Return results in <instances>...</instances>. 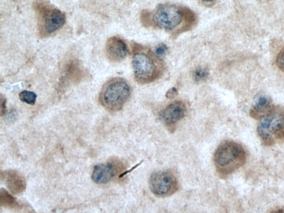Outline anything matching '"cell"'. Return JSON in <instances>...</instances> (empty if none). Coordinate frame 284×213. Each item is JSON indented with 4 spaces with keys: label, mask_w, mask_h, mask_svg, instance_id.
I'll list each match as a JSON object with an SVG mask.
<instances>
[{
    "label": "cell",
    "mask_w": 284,
    "mask_h": 213,
    "mask_svg": "<svg viewBox=\"0 0 284 213\" xmlns=\"http://www.w3.org/2000/svg\"><path fill=\"white\" fill-rule=\"evenodd\" d=\"M152 193L159 198H165L174 194L178 189V182L174 173L158 171L152 174L149 181Z\"/></svg>",
    "instance_id": "7"
},
{
    "label": "cell",
    "mask_w": 284,
    "mask_h": 213,
    "mask_svg": "<svg viewBox=\"0 0 284 213\" xmlns=\"http://www.w3.org/2000/svg\"><path fill=\"white\" fill-rule=\"evenodd\" d=\"M1 203L3 206L8 207L14 206L17 204L13 196L3 189L1 192Z\"/></svg>",
    "instance_id": "15"
},
{
    "label": "cell",
    "mask_w": 284,
    "mask_h": 213,
    "mask_svg": "<svg viewBox=\"0 0 284 213\" xmlns=\"http://www.w3.org/2000/svg\"><path fill=\"white\" fill-rule=\"evenodd\" d=\"M5 179L8 188L13 193H21L26 188L25 179L18 172L9 171L6 174Z\"/></svg>",
    "instance_id": "12"
},
{
    "label": "cell",
    "mask_w": 284,
    "mask_h": 213,
    "mask_svg": "<svg viewBox=\"0 0 284 213\" xmlns=\"http://www.w3.org/2000/svg\"><path fill=\"white\" fill-rule=\"evenodd\" d=\"M19 97L22 102L34 105L36 102L37 95L31 91H24L20 93Z\"/></svg>",
    "instance_id": "13"
},
{
    "label": "cell",
    "mask_w": 284,
    "mask_h": 213,
    "mask_svg": "<svg viewBox=\"0 0 284 213\" xmlns=\"http://www.w3.org/2000/svg\"><path fill=\"white\" fill-rule=\"evenodd\" d=\"M132 67L136 81L141 84H148L157 80L161 74L158 61L149 52L140 51L135 54Z\"/></svg>",
    "instance_id": "4"
},
{
    "label": "cell",
    "mask_w": 284,
    "mask_h": 213,
    "mask_svg": "<svg viewBox=\"0 0 284 213\" xmlns=\"http://www.w3.org/2000/svg\"><path fill=\"white\" fill-rule=\"evenodd\" d=\"M105 53L110 61L120 63L127 57L129 54V48L122 39L118 37H112L107 42Z\"/></svg>",
    "instance_id": "10"
},
{
    "label": "cell",
    "mask_w": 284,
    "mask_h": 213,
    "mask_svg": "<svg viewBox=\"0 0 284 213\" xmlns=\"http://www.w3.org/2000/svg\"><path fill=\"white\" fill-rule=\"evenodd\" d=\"M2 115L3 116L7 112V107H6V100L2 97Z\"/></svg>",
    "instance_id": "19"
},
{
    "label": "cell",
    "mask_w": 284,
    "mask_h": 213,
    "mask_svg": "<svg viewBox=\"0 0 284 213\" xmlns=\"http://www.w3.org/2000/svg\"><path fill=\"white\" fill-rule=\"evenodd\" d=\"M168 48L164 44H160L155 48L154 54L155 57L158 59L163 58L165 56Z\"/></svg>",
    "instance_id": "16"
},
{
    "label": "cell",
    "mask_w": 284,
    "mask_h": 213,
    "mask_svg": "<svg viewBox=\"0 0 284 213\" xmlns=\"http://www.w3.org/2000/svg\"><path fill=\"white\" fill-rule=\"evenodd\" d=\"M121 163L108 162L94 166L92 174L93 181L97 184H105L112 181L119 172L123 170Z\"/></svg>",
    "instance_id": "9"
},
{
    "label": "cell",
    "mask_w": 284,
    "mask_h": 213,
    "mask_svg": "<svg viewBox=\"0 0 284 213\" xmlns=\"http://www.w3.org/2000/svg\"><path fill=\"white\" fill-rule=\"evenodd\" d=\"M202 2L207 3H213L215 0H202Z\"/></svg>",
    "instance_id": "20"
},
{
    "label": "cell",
    "mask_w": 284,
    "mask_h": 213,
    "mask_svg": "<svg viewBox=\"0 0 284 213\" xmlns=\"http://www.w3.org/2000/svg\"><path fill=\"white\" fill-rule=\"evenodd\" d=\"M177 94V91L176 89L175 88H173L168 91V92L166 93V97L168 98H173L176 96V94Z\"/></svg>",
    "instance_id": "18"
},
{
    "label": "cell",
    "mask_w": 284,
    "mask_h": 213,
    "mask_svg": "<svg viewBox=\"0 0 284 213\" xmlns=\"http://www.w3.org/2000/svg\"><path fill=\"white\" fill-rule=\"evenodd\" d=\"M187 113V107L182 100H176L171 103L161 111V120L169 130H175L176 126L185 117Z\"/></svg>",
    "instance_id": "8"
},
{
    "label": "cell",
    "mask_w": 284,
    "mask_h": 213,
    "mask_svg": "<svg viewBox=\"0 0 284 213\" xmlns=\"http://www.w3.org/2000/svg\"><path fill=\"white\" fill-rule=\"evenodd\" d=\"M209 76V70L205 67H199L194 72L193 77L195 81L201 82L207 79Z\"/></svg>",
    "instance_id": "14"
},
{
    "label": "cell",
    "mask_w": 284,
    "mask_h": 213,
    "mask_svg": "<svg viewBox=\"0 0 284 213\" xmlns=\"http://www.w3.org/2000/svg\"><path fill=\"white\" fill-rule=\"evenodd\" d=\"M247 154L242 145L226 141L221 143L215 151L213 163L216 171L221 178H227L243 167Z\"/></svg>",
    "instance_id": "1"
},
{
    "label": "cell",
    "mask_w": 284,
    "mask_h": 213,
    "mask_svg": "<svg viewBox=\"0 0 284 213\" xmlns=\"http://www.w3.org/2000/svg\"><path fill=\"white\" fill-rule=\"evenodd\" d=\"M257 132L261 142L268 146L284 139V110L275 107L261 120Z\"/></svg>",
    "instance_id": "3"
},
{
    "label": "cell",
    "mask_w": 284,
    "mask_h": 213,
    "mask_svg": "<svg viewBox=\"0 0 284 213\" xmlns=\"http://www.w3.org/2000/svg\"><path fill=\"white\" fill-rule=\"evenodd\" d=\"M185 19V13L180 8L172 5H161L153 16V23L160 29L173 31L180 27Z\"/></svg>",
    "instance_id": "6"
},
{
    "label": "cell",
    "mask_w": 284,
    "mask_h": 213,
    "mask_svg": "<svg viewBox=\"0 0 284 213\" xmlns=\"http://www.w3.org/2000/svg\"><path fill=\"white\" fill-rule=\"evenodd\" d=\"M276 64L279 69L284 72V49L278 54L276 58Z\"/></svg>",
    "instance_id": "17"
},
{
    "label": "cell",
    "mask_w": 284,
    "mask_h": 213,
    "mask_svg": "<svg viewBox=\"0 0 284 213\" xmlns=\"http://www.w3.org/2000/svg\"><path fill=\"white\" fill-rule=\"evenodd\" d=\"M131 94L129 84L122 78H116L105 84L100 94L99 100L107 110L117 112L124 108Z\"/></svg>",
    "instance_id": "2"
},
{
    "label": "cell",
    "mask_w": 284,
    "mask_h": 213,
    "mask_svg": "<svg viewBox=\"0 0 284 213\" xmlns=\"http://www.w3.org/2000/svg\"><path fill=\"white\" fill-rule=\"evenodd\" d=\"M275 107L269 98L261 97L250 111V115L255 120H262L270 113Z\"/></svg>",
    "instance_id": "11"
},
{
    "label": "cell",
    "mask_w": 284,
    "mask_h": 213,
    "mask_svg": "<svg viewBox=\"0 0 284 213\" xmlns=\"http://www.w3.org/2000/svg\"><path fill=\"white\" fill-rule=\"evenodd\" d=\"M40 31L44 35H51L62 28L66 22L64 13L44 2L37 5Z\"/></svg>",
    "instance_id": "5"
}]
</instances>
